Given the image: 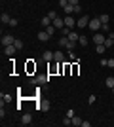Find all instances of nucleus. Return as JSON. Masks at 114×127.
<instances>
[{
	"label": "nucleus",
	"mask_w": 114,
	"mask_h": 127,
	"mask_svg": "<svg viewBox=\"0 0 114 127\" xmlns=\"http://www.w3.org/2000/svg\"><path fill=\"white\" fill-rule=\"evenodd\" d=\"M89 29H91L93 32L95 31H101V27H103V23H101V19H99V17H93V19H89Z\"/></svg>",
	"instance_id": "nucleus-1"
},
{
	"label": "nucleus",
	"mask_w": 114,
	"mask_h": 127,
	"mask_svg": "<svg viewBox=\"0 0 114 127\" xmlns=\"http://www.w3.org/2000/svg\"><path fill=\"white\" fill-rule=\"evenodd\" d=\"M59 46H65L67 49H72V48L76 46V42H72V40H71L69 36H63V38L59 40Z\"/></svg>",
	"instance_id": "nucleus-2"
},
{
	"label": "nucleus",
	"mask_w": 114,
	"mask_h": 127,
	"mask_svg": "<svg viewBox=\"0 0 114 127\" xmlns=\"http://www.w3.org/2000/svg\"><path fill=\"white\" fill-rule=\"evenodd\" d=\"M87 25H89V17L87 15H80V19L76 21V27H78V29H84V27H87Z\"/></svg>",
	"instance_id": "nucleus-3"
},
{
	"label": "nucleus",
	"mask_w": 114,
	"mask_h": 127,
	"mask_svg": "<svg viewBox=\"0 0 114 127\" xmlns=\"http://www.w3.org/2000/svg\"><path fill=\"white\" fill-rule=\"evenodd\" d=\"M51 25H53L57 31H63V29H65V19H61V17H55Z\"/></svg>",
	"instance_id": "nucleus-4"
},
{
	"label": "nucleus",
	"mask_w": 114,
	"mask_h": 127,
	"mask_svg": "<svg viewBox=\"0 0 114 127\" xmlns=\"http://www.w3.org/2000/svg\"><path fill=\"white\" fill-rule=\"evenodd\" d=\"M13 42H15V38L11 34H4L2 36V46H13Z\"/></svg>",
	"instance_id": "nucleus-5"
},
{
	"label": "nucleus",
	"mask_w": 114,
	"mask_h": 127,
	"mask_svg": "<svg viewBox=\"0 0 114 127\" xmlns=\"http://www.w3.org/2000/svg\"><path fill=\"white\" fill-rule=\"evenodd\" d=\"M46 82H49V76H36V78H33L34 85H42V84H46Z\"/></svg>",
	"instance_id": "nucleus-6"
},
{
	"label": "nucleus",
	"mask_w": 114,
	"mask_h": 127,
	"mask_svg": "<svg viewBox=\"0 0 114 127\" xmlns=\"http://www.w3.org/2000/svg\"><path fill=\"white\" fill-rule=\"evenodd\" d=\"M49 38H51V36H49V32L46 31V29H44V31H40V32H38V40H40V42H48Z\"/></svg>",
	"instance_id": "nucleus-7"
},
{
	"label": "nucleus",
	"mask_w": 114,
	"mask_h": 127,
	"mask_svg": "<svg viewBox=\"0 0 114 127\" xmlns=\"http://www.w3.org/2000/svg\"><path fill=\"white\" fill-rule=\"evenodd\" d=\"M105 40H107V38H105L101 32H95V34H93V42H95V46H99V44H105Z\"/></svg>",
	"instance_id": "nucleus-8"
},
{
	"label": "nucleus",
	"mask_w": 114,
	"mask_h": 127,
	"mask_svg": "<svg viewBox=\"0 0 114 127\" xmlns=\"http://www.w3.org/2000/svg\"><path fill=\"white\" fill-rule=\"evenodd\" d=\"M21 123H23V125H31V123H33V114H29V112H27V114H23V116H21Z\"/></svg>",
	"instance_id": "nucleus-9"
},
{
	"label": "nucleus",
	"mask_w": 114,
	"mask_h": 127,
	"mask_svg": "<svg viewBox=\"0 0 114 127\" xmlns=\"http://www.w3.org/2000/svg\"><path fill=\"white\" fill-rule=\"evenodd\" d=\"M76 25V21H74V17L72 15H65V27H69V29H72V27Z\"/></svg>",
	"instance_id": "nucleus-10"
},
{
	"label": "nucleus",
	"mask_w": 114,
	"mask_h": 127,
	"mask_svg": "<svg viewBox=\"0 0 114 127\" xmlns=\"http://www.w3.org/2000/svg\"><path fill=\"white\" fill-rule=\"evenodd\" d=\"M15 51H17V48H15V46H6V48H4V53L8 55V57L15 55Z\"/></svg>",
	"instance_id": "nucleus-11"
},
{
	"label": "nucleus",
	"mask_w": 114,
	"mask_h": 127,
	"mask_svg": "<svg viewBox=\"0 0 114 127\" xmlns=\"http://www.w3.org/2000/svg\"><path fill=\"white\" fill-rule=\"evenodd\" d=\"M53 61L63 63V61H65V53H63V51H55V53H53Z\"/></svg>",
	"instance_id": "nucleus-12"
},
{
	"label": "nucleus",
	"mask_w": 114,
	"mask_h": 127,
	"mask_svg": "<svg viewBox=\"0 0 114 127\" xmlns=\"http://www.w3.org/2000/svg\"><path fill=\"white\" fill-rule=\"evenodd\" d=\"M40 23H42V27L46 29V27H49L51 23H53V19H51L49 15H46V17H42V21H40Z\"/></svg>",
	"instance_id": "nucleus-13"
},
{
	"label": "nucleus",
	"mask_w": 114,
	"mask_h": 127,
	"mask_svg": "<svg viewBox=\"0 0 114 127\" xmlns=\"http://www.w3.org/2000/svg\"><path fill=\"white\" fill-rule=\"evenodd\" d=\"M42 59H44V61H48V63H49V61H53V51H44Z\"/></svg>",
	"instance_id": "nucleus-14"
},
{
	"label": "nucleus",
	"mask_w": 114,
	"mask_h": 127,
	"mask_svg": "<svg viewBox=\"0 0 114 127\" xmlns=\"http://www.w3.org/2000/svg\"><path fill=\"white\" fill-rule=\"evenodd\" d=\"M0 21H2V25H10L11 17L8 15V13H2V15H0Z\"/></svg>",
	"instance_id": "nucleus-15"
},
{
	"label": "nucleus",
	"mask_w": 114,
	"mask_h": 127,
	"mask_svg": "<svg viewBox=\"0 0 114 127\" xmlns=\"http://www.w3.org/2000/svg\"><path fill=\"white\" fill-rule=\"evenodd\" d=\"M63 10H65V13H67V15H72V13H74V6H72V4H67L65 8H63Z\"/></svg>",
	"instance_id": "nucleus-16"
},
{
	"label": "nucleus",
	"mask_w": 114,
	"mask_h": 127,
	"mask_svg": "<svg viewBox=\"0 0 114 127\" xmlns=\"http://www.w3.org/2000/svg\"><path fill=\"white\" fill-rule=\"evenodd\" d=\"M69 38H71L72 42L78 44V38H80V34H78V32H74V31H71V32H69Z\"/></svg>",
	"instance_id": "nucleus-17"
},
{
	"label": "nucleus",
	"mask_w": 114,
	"mask_h": 127,
	"mask_svg": "<svg viewBox=\"0 0 114 127\" xmlns=\"http://www.w3.org/2000/svg\"><path fill=\"white\" fill-rule=\"evenodd\" d=\"M105 84H107V87H109V89H112V87H114V76H109V78L105 80Z\"/></svg>",
	"instance_id": "nucleus-18"
},
{
	"label": "nucleus",
	"mask_w": 114,
	"mask_h": 127,
	"mask_svg": "<svg viewBox=\"0 0 114 127\" xmlns=\"http://www.w3.org/2000/svg\"><path fill=\"white\" fill-rule=\"evenodd\" d=\"M105 49H107V46H105V44H99V46H95V51H97L99 55H103Z\"/></svg>",
	"instance_id": "nucleus-19"
},
{
	"label": "nucleus",
	"mask_w": 114,
	"mask_h": 127,
	"mask_svg": "<svg viewBox=\"0 0 114 127\" xmlns=\"http://www.w3.org/2000/svg\"><path fill=\"white\" fill-rule=\"evenodd\" d=\"M72 125H76V127H80L82 125V120L78 116H72Z\"/></svg>",
	"instance_id": "nucleus-20"
},
{
	"label": "nucleus",
	"mask_w": 114,
	"mask_h": 127,
	"mask_svg": "<svg viewBox=\"0 0 114 127\" xmlns=\"http://www.w3.org/2000/svg\"><path fill=\"white\" fill-rule=\"evenodd\" d=\"M99 19H101V23H109L110 15H107V13H101V15H99Z\"/></svg>",
	"instance_id": "nucleus-21"
},
{
	"label": "nucleus",
	"mask_w": 114,
	"mask_h": 127,
	"mask_svg": "<svg viewBox=\"0 0 114 127\" xmlns=\"http://www.w3.org/2000/svg\"><path fill=\"white\" fill-rule=\"evenodd\" d=\"M13 46H15L17 49H21V48H23V40H19V38H15V42H13Z\"/></svg>",
	"instance_id": "nucleus-22"
},
{
	"label": "nucleus",
	"mask_w": 114,
	"mask_h": 127,
	"mask_svg": "<svg viewBox=\"0 0 114 127\" xmlns=\"http://www.w3.org/2000/svg\"><path fill=\"white\" fill-rule=\"evenodd\" d=\"M78 44H80V46H87V38L86 36H80V38H78Z\"/></svg>",
	"instance_id": "nucleus-23"
},
{
	"label": "nucleus",
	"mask_w": 114,
	"mask_h": 127,
	"mask_svg": "<svg viewBox=\"0 0 114 127\" xmlns=\"http://www.w3.org/2000/svg\"><path fill=\"white\" fill-rule=\"evenodd\" d=\"M46 31H48V32H49V36H53V32H55V31H57V29H55V27H53V25H49V27H46Z\"/></svg>",
	"instance_id": "nucleus-24"
},
{
	"label": "nucleus",
	"mask_w": 114,
	"mask_h": 127,
	"mask_svg": "<svg viewBox=\"0 0 114 127\" xmlns=\"http://www.w3.org/2000/svg\"><path fill=\"white\" fill-rule=\"evenodd\" d=\"M38 108H40V110H48L49 106H48V102H40V106H38Z\"/></svg>",
	"instance_id": "nucleus-25"
},
{
	"label": "nucleus",
	"mask_w": 114,
	"mask_h": 127,
	"mask_svg": "<svg viewBox=\"0 0 114 127\" xmlns=\"http://www.w3.org/2000/svg\"><path fill=\"white\" fill-rule=\"evenodd\" d=\"M0 97H2V101H6V102H8V101H10V99H11V97L8 95V93H2V95H0Z\"/></svg>",
	"instance_id": "nucleus-26"
},
{
	"label": "nucleus",
	"mask_w": 114,
	"mask_h": 127,
	"mask_svg": "<svg viewBox=\"0 0 114 127\" xmlns=\"http://www.w3.org/2000/svg\"><path fill=\"white\" fill-rule=\"evenodd\" d=\"M19 25V21H17V19H13V17H11V21H10V27H17Z\"/></svg>",
	"instance_id": "nucleus-27"
},
{
	"label": "nucleus",
	"mask_w": 114,
	"mask_h": 127,
	"mask_svg": "<svg viewBox=\"0 0 114 127\" xmlns=\"http://www.w3.org/2000/svg\"><path fill=\"white\" fill-rule=\"evenodd\" d=\"M80 11H82V6L76 4V6H74V13H80Z\"/></svg>",
	"instance_id": "nucleus-28"
},
{
	"label": "nucleus",
	"mask_w": 114,
	"mask_h": 127,
	"mask_svg": "<svg viewBox=\"0 0 114 127\" xmlns=\"http://www.w3.org/2000/svg\"><path fill=\"white\" fill-rule=\"evenodd\" d=\"M101 31H105V32H109V23H103V27H101Z\"/></svg>",
	"instance_id": "nucleus-29"
},
{
	"label": "nucleus",
	"mask_w": 114,
	"mask_h": 127,
	"mask_svg": "<svg viewBox=\"0 0 114 127\" xmlns=\"http://www.w3.org/2000/svg\"><path fill=\"white\" fill-rule=\"evenodd\" d=\"M4 116H6V110H4V106H2V108H0V118L4 120Z\"/></svg>",
	"instance_id": "nucleus-30"
},
{
	"label": "nucleus",
	"mask_w": 114,
	"mask_h": 127,
	"mask_svg": "<svg viewBox=\"0 0 114 127\" xmlns=\"http://www.w3.org/2000/svg\"><path fill=\"white\" fill-rule=\"evenodd\" d=\"M48 15H49V17H51V19H55V17H59V15H57V13H55V11H49Z\"/></svg>",
	"instance_id": "nucleus-31"
},
{
	"label": "nucleus",
	"mask_w": 114,
	"mask_h": 127,
	"mask_svg": "<svg viewBox=\"0 0 114 127\" xmlns=\"http://www.w3.org/2000/svg\"><path fill=\"white\" fill-rule=\"evenodd\" d=\"M69 4H72V6H76V4H80V0H69Z\"/></svg>",
	"instance_id": "nucleus-32"
},
{
	"label": "nucleus",
	"mask_w": 114,
	"mask_h": 127,
	"mask_svg": "<svg viewBox=\"0 0 114 127\" xmlns=\"http://www.w3.org/2000/svg\"><path fill=\"white\" fill-rule=\"evenodd\" d=\"M109 66H110V68H114V59H109Z\"/></svg>",
	"instance_id": "nucleus-33"
},
{
	"label": "nucleus",
	"mask_w": 114,
	"mask_h": 127,
	"mask_svg": "<svg viewBox=\"0 0 114 127\" xmlns=\"http://www.w3.org/2000/svg\"><path fill=\"white\" fill-rule=\"evenodd\" d=\"M110 91H112V95H114V87H112V89H110Z\"/></svg>",
	"instance_id": "nucleus-34"
}]
</instances>
